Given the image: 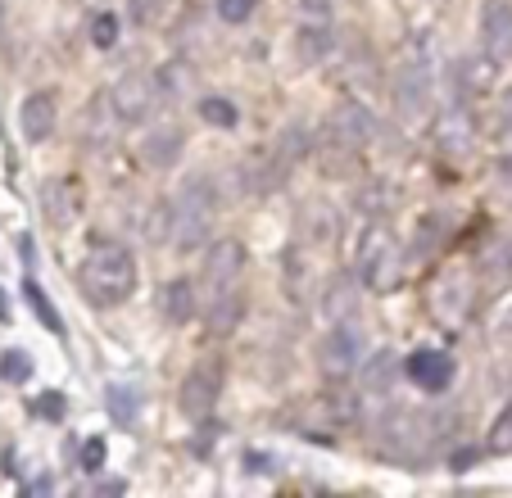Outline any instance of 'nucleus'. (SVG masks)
Wrapping results in <instances>:
<instances>
[{"instance_id": "obj_37", "label": "nucleus", "mask_w": 512, "mask_h": 498, "mask_svg": "<svg viewBox=\"0 0 512 498\" xmlns=\"http://www.w3.org/2000/svg\"><path fill=\"white\" fill-rule=\"evenodd\" d=\"M358 213H368V218L386 213V191H381V186H368V191H358Z\"/></svg>"}, {"instance_id": "obj_41", "label": "nucleus", "mask_w": 512, "mask_h": 498, "mask_svg": "<svg viewBox=\"0 0 512 498\" xmlns=\"http://www.w3.org/2000/svg\"><path fill=\"white\" fill-rule=\"evenodd\" d=\"M245 471H272V467H268V458H263V453H250V458H245Z\"/></svg>"}, {"instance_id": "obj_43", "label": "nucleus", "mask_w": 512, "mask_h": 498, "mask_svg": "<svg viewBox=\"0 0 512 498\" xmlns=\"http://www.w3.org/2000/svg\"><path fill=\"white\" fill-rule=\"evenodd\" d=\"M499 177L512 186V154H508V159H499Z\"/></svg>"}, {"instance_id": "obj_19", "label": "nucleus", "mask_w": 512, "mask_h": 498, "mask_svg": "<svg viewBox=\"0 0 512 498\" xmlns=\"http://www.w3.org/2000/svg\"><path fill=\"white\" fill-rule=\"evenodd\" d=\"M431 308L445 322H463V313L472 308V290H467V281L463 277H445L440 286L431 290Z\"/></svg>"}, {"instance_id": "obj_26", "label": "nucleus", "mask_w": 512, "mask_h": 498, "mask_svg": "<svg viewBox=\"0 0 512 498\" xmlns=\"http://www.w3.org/2000/svg\"><path fill=\"white\" fill-rule=\"evenodd\" d=\"M105 403H109V417H114V426H132L136 422V390H132V385H109Z\"/></svg>"}, {"instance_id": "obj_40", "label": "nucleus", "mask_w": 512, "mask_h": 498, "mask_svg": "<svg viewBox=\"0 0 512 498\" xmlns=\"http://www.w3.org/2000/svg\"><path fill=\"white\" fill-rule=\"evenodd\" d=\"M494 123H499V132H503V136H512V96H508V100H499V118H494Z\"/></svg>"}, {"instance_id": "obj_18", "label": "nucleus", "mask_w": 512, "mask_h": 498, "mask_svg": "<svg viewBox=\"0 0 512 498\" xmlns=\"http://www.w3.org/2000/svg\"><path fill=\"white\" fill-rule=\"evenodd\" d=\"M41 204H46V218L55 227H64L68 218H78V186L68 182V177H50L41 186Z\"/></svg>"}, {"instance_id": "obj_21", "label": "nucleus", "mask_w": 512, "mask_h": 498, "mask_svg": "<svg viewBox=\"0 0 512 498\" xmlns=\"http://www.w3.org/2000/svg\"><path fill=\"white\" fill-rule=\"evenodd\" d=\"M290 163L281 159V154H272V159H250L241 168V186L250 195H268V191H277L281 186V173H286Z\"/></svg>"}, {"instance_id": "obj_44", "label": "nucleus", "mask_w": 512, "mask_h": 498, "mask_svg": "<svg viewBox=\"0 0 512 498\" xmlns=\"http://www.w3.org/2000/svg\"><path fill=\"white\" fill-rule=\"evenodd\" d=\"M123 489H127L123 480H105V485H100V494H123Z\"/></svg>"}, {"instance_id": "obj_2", "label": "nucleus", "mask_w": 512, "mask_h": 498, "mask_svg": "<svg viewBox=\"0 0 512 498\" xmlns=\"http://www.w3.org/2000/svg\"><path fill=\"white\" fill-rule=\"evenodd\" d=\"M82 286L96 304H123L136 290V259L127 254V245H96L82 263Z\"/></svg>"}, {"instance_id": "obj_31", "label": "nucleus", "mask_w": 512, "mask_h": 498, "mask_svg": "<svg viewBox=\"0 0 512 498\" xmlns=\"http://www.w3.org/2000/svg\"><path fill=\"white\" fill-rule=\"evenodd\" d=\"M0 376L10 385H23L32 376V358L23 354V349H10V354H0Z\"/></svg>"}, {"instance_id": "obj_9", "label": "nucleus", "mask_w": 512, "mask_h": 498, "mask_svg": "<svg viewBox=\"0 0 512 498\" xmlns=\"http://www.w3.org/2000/svg\"><path fill=\"white\" fill-rule=\"evenodd\" d=\"M481 37H485V55L508 64L512 59V5L508 0H485Z\"/></svg>"}, {"instance_id": "obj_29", "label": "nucleus", "mask_w": 512, "mask_h": 498, "mask_svg": "<svg viewBox=\"0 0 512 498\" xmlns=\"http://www.w3.org/2000/svg\"><path fill=\"white\" fill-rule=\"evenodd\" d=\"M390 372H395V358L381 349V354H372V363L363 367V390L368 394H381L386 390V381H390Z\"/></svg>"}, {"instance_id": "obj_25", "label": "nucleus", "mask_w": 512, "mask_h": 498, "mask_svg": "<svg viewBox=\"0 0 512 498\" xmlns=\"http://www.w3.org/2000/svg\"><path fill=\"white\" fill-rule=\"evenodd\" d=\"M23 295H28L32 313L41 317V326H46V331H55V336H64V322H59V308L50 304V299H46V290H41V286H37V281H32V277L23 281Z\"/></svg>"}, {"instance_id": "obj_24", "label": "nucleus", "mask_w": 512, "mask_h": 498, "mask_svg": "<svg viewBox=\"0 0 512 498\" xmlns=\"http://www.w3.org/2000/svg\"><path fill=\"white\" fill-rule=\"evenodd\" d=\"M245 317V299L241 290H223V295H213V308H209V331H218V336H227V331H236Z\"/></svg>"}, {"instance_id": "obj_42", "label": "nucleus", "mask_w": 512, "mask_h": 498, "mask_svg": "<svg viewBox=\"0 0 512 498\" xmlns=\"http://www.w3.org/2000/svg\"><path fill=\"white\" fill-rule=\"evenodd\" d=\"M472 462H476V453H458V458H454V471H467Z\"/></svg>"}, {"instance_id": "obj_4", "label": "nucleus", "mask_w": 512, "mask_h": 498, "mask_svg": "<svg viewBox=\"0 0 512 498\" xmlns=\"http://www.w3.org/2000/svg\"><path fill=\"white\" fill-rule=\"evenodd\" d=\"M109 96H114L118 114H123L127 123H145V118H150V114H155V109L168 100V91H164V77H159V73L132 68V73L118 77Z\"/></svg>"}, {"instance_id": "obj_3", "label": "nucleus", "mask_w": 512, "mask_h": 498, "mask_svg": "<svg viewBox=\"0 0 512 498\" xmlns=\"http://www.w3.org/2000/svg\"><path fill=\"white\" fill-rule=\"evenodd\" d=\"M354 277L372 290H390L399 281V240L390 236L386 222H372L354 249Z\"/></svg>"}, {"instance_id": "obj_5", "label": "nucleus", "mask_w": 512, "mask_h": 498, "mask_svg": "<svg viewBox=\"0 0 512 498\" xmlns=\"http://www.w3.org/2000/svg\"><path fill=\"white\" fill-rule=\"evenodd\" d=\"M358 363H363V336H358V326L336 322L327 331V340H322V349H318V367L327 376H349Z\"/></svg>"}, {"instance_id": "obj_28", "label": "nucleus", "mask_w": 512, "mask_h": 498, "mask_svg": "<svg viewBox=\"0 0 512 498\" xmlns=\"http://www.w3.org/2000/svg\"><path fill=\"white\" fill-rule=\"evenodd\" d=\"M309 145H313V141H309V132H304L300 123L281 127V136H277V154H281L286 163H300L304 154H309Z\"/></svg>"}, {"instance_id": "obj_20", "label": "nucleus", "mask_w": 512, "mask_h": 498, "mask_svg": "<svg viewBox=\"0 0 512 498\" xmlns=\"http://www.w3.org/2000/svg\"><path fill=\"white\" fill-rule=\"evenodd\" d=\"M336 236H340L336 209H331V204H309V209H304V245L331 249L336 245Z\"/></svg>"}, {"instance_id": "obj_30", "label": "nucleus", "mask_w": 512, "mask_h": 498, "mask_svg": "<svg viewBox=\"0 0 512 498\" xmlns=\"http://www.w3.org/2000/svg\"><path fill=\"white\" fill-rule=\"evenodd\" d=\"M200 118L204 123H213V127H236V105L232 100H223V96H204L200 100Z\"/></svg>"}, {"instance_id": "obj_35", "label": "nucleus", "mask_w": 512, "mask_h": 498, "mask_svg": "<svg viewBox=\"0 0 512 498\" xmlns=\"http://www.w3.org/2000/svg\"><path fill=\"white\" fill-rule=\"evenodd\" d=\"M300 23H331V0H295Z\"/></svg>"}, {"instance_id": "obj_14", "label": "nucleus", "mask_w": 512, "mask_h": 498, "mask_svg": "<svg viewBox=\"0 0 512 498\" xmlns=\"http://www.w3.org/2000/svg\"><path fill=\"white\" fill-rule=\"evenodd\" d=\"M127 118L118 114V105H114V96L109 91H100L96 100H91V109H87V136H91V145H114L118 141V127H123Z\"/></svg>"}, {"instance_id": "obj_45", "label": "nucleus", "mask_w": 512, "mask_h": 498, "mask_svg": "<svg viewBox=\"0 0 512 498\" xmlns=\"http://www.w3.org/2000/svg\"><path fill=\"white\" fill-rule=\"evenodd\" d=\"M0 322H10V299H5V290H0Z\"/></svg>"}, {"instance_id": "obj_16", "label": "nucleus", "mask_w": 512, "mask_h": 498, "mask_svg": "<svg viewBox=\"0 0 512 498\" xmlns=\"http://www.w3.org/2000/svg\"><path fill=\"white\" fill-rule=\"evenodd\" d=\"M182 127H155V132L141 141V159L150 163V168H173L177 159H182Z\"/></svg>"}, {"instance_id": "obj_15", "label": "nucleus", "mask_w": 512, "mask_h": 498, "mask_svg": "<svg viewBox=\"0 0 512 498\" xmlns=\"http://www.w3.org/2000/svg\"><path fill=\"white\" fill-rule=\"evenodd\" d=\"M331 50H336V28H331V23H304V28L295 32V55H300L304 68L327 64Z\"/></svg>"}, {"instance_id": "obj_1", "label": "nucleus", "mask_w": 512, "mask_h": 498, "mask_svg": "<svg viewBox=\"0 0 512 498\" xmlns=\"http://www.w3.org/2000/svg\"><path fill=\"white\" fill-rule=\"evenodd\" d=\"M213 209H218V191L204 173H191L173 195L168 209V245L173 249H200L209 245L213 231Z\"/></svg>"}, {"instance_id": "obj_36", "label": "nucleus", "mask_w": 512, "mask_h": 498, "mask_svg": "<svg viewBox=\"0 0 512 498\" xmlns=\"http://www.w3.org/2000/svg\"><path fill=\"white\" fill-rule=\"evenodd\" d=\"M254 5H259V0H218V19L223 23H245L254 14Z\"/></svg>"}, {"instance_id": "obj_6", "label": "nucleus", "mask_w": 512, "mask_h": 498, "mask_svg": "<svg viewBox=\"0 0 512 498\" xmlns=\"http://www.w3.org/2000/svg\"><path fill=\"white\" fill-rule=\"evenodd\" d=\"M331 136H336L340 145H349V150H363V145L377 136V118H372V109L363 105V100H340V105L331 109Z\"/></svg>"}, {"instance_id": "obj_34", "label": "nucleus", "mask_w": 512, "mask_h": 498, "mask_svg": "<svg viewBox=\"0 0 512 498\" xmlns=\"http://www.w3.org/2000/svg\"><path fill=\"white\" fill-rule=\"evenodd\" d=\"M127 14H132V23L150 28V23H159V14H164V0H127Z\"/></svg>"}, {"instance_id": "obj_17", "label": "nucleus", "mask_w": 512, "mask_h": 498, "mask_svg": "<svg viewBox=\"0 0 512 498\" xmlns=\"http://www.w3.org/2000/svg\"><path fill=\"white\" fill-rule=\"evenodd\" d=\"M55 96L50 91H37V96H28L23 100V114H19V123H23V136L28 141H46L50 132H55Z\"/></svg>"}, {"instance_id": "obj_22", "label": "nucleus", "mask_w": 512, "mask_h": 498, "mask_svg": "<svg viewBox=\"0 0 512 498\" xmlns=\"http://www.w3.org/2000/svg\"><path fill=\"white\" fill-rule=\"evenodd\" d=\"M454 77H458V87L463 91H490L494 87V77H499V59L481 55V59H458L454 64Z\"/></svg>"}, {"instance_id": "obj_10", "label": "nucleus", "mask_w": 512, "mask_h": 498, "mask_svg": "<svg viewBox=\"0 0 512 498\" xmlns=\"http://www.w3.org/2000/svg\"><path fill=\"white\" fill-rule=\"evenodd\" d=\"M408 381L422 385V390H449V381H454V358L440 354V349H417L413 358L404 363Z\"/></svg>"}, {"instance_id": "obj_7", "label": "nucleus", "mask_w": 512, "mask_h": 498, "mask_svg": "<svg viewBox=\"0 0 512 498\" xmlns=\"http://www.w3.org/2000/svg\"><path fill=\"white\" fill-rule=\"evenodd\" d=\"M426 105H431V68L422 59L399 68L395 77V114L399 118H422Z\"/></svg>"}, {"instance_id": "obj_23", "label": "nucleus", "mask_w": 512, "mask_h": 498, "mask_svg": "<svg viewBox=\"0 0 512 498\" xmlns=\"http://www.w3.org/2000/svg\"><path fill=\"white\" fill-rule=\"evenodd\" d=\"M164 317L173 326H186L195 317V286L186 277H173L164 286Z\"/></svg>"}, {"instance_id": "obj_39", "label": "nucleus", "mask_w": 512, "mask_h": 498, "mask_svg": "<svg viewBox=\"0 0 512 498\" xmlns=\"http://www.w3.org/2000/svg\"><path fill=\"white\" fill-rule=\"evenodd\" d=\"M37 412H41V417H50V422H59V417H64V399H59V394H41Z\"/></svg>"}, {"instance_id": "obj_38", "label": "nucleus", "mask_w": 512, "mask_h": 498, "mask_svg": "<svg viewBox=\"0 0 512 498\" xmlns=\"http://www.w3.org/2000/svg\"><path fill=\"white\" fill-rule=\"evenodd\" d=\"M82 467H87V471L105 467V440H87V444H82Z\"/></svg>"}, {"instance_id": "obj_13", "label": "nucleus", "mask_w": 512, "mask_h": 498, "mask_svg": "<svg viewBox=\"0 0 512 498\" xmlns=\"http://www.w3.org/2000/svg\"><path fill=\"white\" fill-rule=\"evenodd\" d=\"M358 304H363V286H358V277H336V281H327V290H322V317H327L331 326L349 322V317L358 313Z\"/></svg>"}, {"instance_id": "obj_33", "label": "nucleus", "mask_w": 512, "mask_h": 498, "mask_svg": "<svg viewBox=\"0 0 512 498\" xmlns=\"http://www.w3.org/2000/svg\"><path fill=\"white\" fill-rule=\"evenodd\" d=\"M490 449L494 453H512V408H503L499 422L490 426Z\"/></svg>"}, {"instance_id": "obj_32", "label": "nucleus", "mask_w": 512, "mask_h": 498, "mask_svg": "<svg viewBox=\"0 0 512 498\" xmlns=\"http://www.w3.org/2000/svg\"><path fill=\"white\" fill-rule=\"evenodd\" d=\"M91 41H96L100 50H114L118 46V19H114V14H105V10L91 14Z\"/></svg>"}, {"instance_id": "obj_11", "label": "nucleus", "mask_w": 512, "mask_h": 498, "mask_svg": "<svg viewBox=\"0 0 512 498\" xmlns=\"http://www.w3.org/2000/svg\"><path fill=\"white\" fill-rule=\"evenodd\" d=\"M435 145L445 154H454V159H463L472 150V114H467L463 100H454L445 114L435 118Z\"/></svg>"}, {"instance_id": "obj_27", "label": "nucleus", "mask_w": 512, "mask_h": 498, "mask_svg": "<svg viewBox=\"0 0 512 498\" xmlns=\"http://www.w3.org/2000/svg\"><path fill=\"white\" fill-rule=\"evenodd\" d=\"M481 268L490 281H508L512 277V240H494V245L481 254Z\"/></svg>"}, {"instance_id": "obj_8", "label": "nucleus", "mask_w": 512, "mask_h": 498, "mask_svg": "<svg viewBox=\"0 0 512 498\" xmlns=\"http://www.w3.org/2000/svg\"><path fill=\"white\" fill-rule=\"evenodd\" d=\"M241 268H245L241 240H218V245H209V254H204V281H209L213 295L236 290V281H241Z\"/></svg>"}, {"instance_id": "obj_12", "label": "nucleus", "mask_w": 512, "mask_h": 498, "mask_svg": "<svg viewBox=\"0 0 512 498\" xmlns=\"http://www.w3.org/2000/svg\"><path fill=\"white\" fill-rule=\"evenodd\" d=\"M177 403H182L186 417H209L213 403H218V372H209V367H195L191 376L182 381V390H177Z\"/></svg>"}]
</instances>
